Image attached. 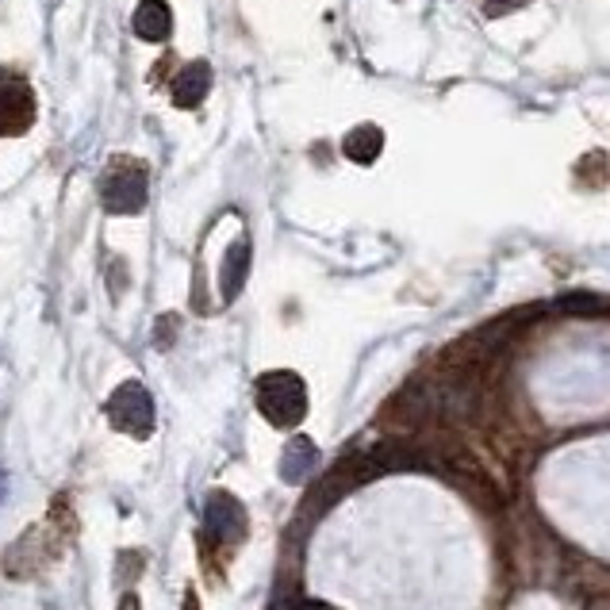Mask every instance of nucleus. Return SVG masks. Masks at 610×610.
Listing matches in <instances>:
<instances>
[{
    "instance_id": "nucleus-1",
    "label": "nucleus",
    "mask_w": 610,
    "mask_h": 610,
    "mask_svg": "<svg viewBox=\"0 0 610 610\" xmlns=\"http://www.w3.org/2000/svg\"><path fill=\"white\" fill-rule=\"evenodd\" d=\"M258 411L280 431H292L308 415V389L296 373L273 369V373L258 376Z\"/></svg>"
},
{
    "instance_id": "nucleus-2",
    "label": "nucleus",
    "mask_w": 610,
    "mask_h": 610,
    "mask_svg": "<svg viewBox=\"0 0 610 610\" xmlns=\"http://www.w3.org/2000/svg\"><path fill=\"white\" fill-rule=\"evenodd\" d=\"M151 196L146 166L135 158H112V166L101 177V200L108 216H138Z\"/></svg>"
},
{
    "instance_id": "nucleus-3",
    "label": "nucleus",
    "mask_w": 610,
    "mask_h": 610,
    "mask_svg": "<svg viewBox=\"0 0 610 610\" xmlns=\"http://www.w3.org/2000/svg\"><path fill=\"white\" fill-rule=\"evenodd\" d=\"M35 89L12 70H0V138L23 135L35 123Z\"/></svg>"
},
{
    "instance_id": "nucleus-4",
    "label": "nucleus",
    "mask_w": 610,
    "mask_h": 610,
    "mask_svg": "<svg viewBox=\"0 0 610 610\" xmlns=\"http://www.w3.org/2000/svg\"><path fill=\"white\" fill-rule=\"evenodd\" d=\"M108 418L115 431L135 434V438H151L154 431V400L138 381H127L112 392L108 400Z\"/></svg>"
},
{
    "instance_id": "nucleus-5",
    "label": "nucleus",
    "mask_w": 610,
    "mask_h": 610,
    "mask_svg": "<svg viewBox=\"0 0 610 610\" xmlns=\"http://www.w3.org/2000/svg\"><path fill=\"white\" fill-rule=\"evenodd\" d=\"M204 534L216 546H238L246 538V510L242 503L227 492H211L208 507H204Z\"/></svg>"
},
{
    "instance_id": "nucleus-6",
    "label": "nucleus",
    "mask_w": 610,
    "mask_h": 610,
    "mask_svg": "<svg viewBox=\"0 0 610 610\" xmlns=\"http://www.w3.org/2000/svg\"><path fill=\"white\" fill-rule=\"evenodd\" d=\"M250 238H238L227 254H223V266H219V292H223V303H235L238 292H242L246 277H250Z\"/></svg>"
},
{
    "instance_id": "nucleus-7",
    "label": "nucleus",
    "mask_w": 610,
    "mask_h": 610,
    "mask_svg": "<svg viewBox=\"0 0 610 610\" xmlns=\"http://www.w3.org/2000/svg\"><path fill=\"white\" fill-rule=\"evenodd\" d=\"M211 93V65L208 62H188L173 81V104L177 108H200L204 96Z\"/></svg>"
},
{
    "instance_id": "nucleus-8",
    "label": "nucleus",
    "mask_w": 610,
    "mask_h": 610,
    "mask_svg": "<svg viewBox=\"0 0 610 610\" xmlns=\"http://www.w3.org/2000/svg\"><path fill=\"white\" fill-rule=\"evenodd\" d=\"M131 23H135V35L146 39V43H166L173 35V8L166 0H143Z\"/></svg>"
},
{
    "instance_id": "nucleus-9",
    "label": "nucleus",
    "mask_w": 610,
    "mask_h": 610,
    "mask_svg": "<svg viewBox=\"0 0 610 610\" xmlns=\"http://www.w3.org/2000/svg\"><path fill=\"white\" fill-rule=\"evenodd\" d=\"M319 461V445L311 438H292L285 445V457H280V480L285 484H303L311 476V468H316Z\"/></svg>"
},
{
    "instance_id": "nucleus-10",
    "label": "nucleus",
    "mask_w": 610,
    "mask_h": 610,
    "mask_svg": "<svg viewBox=\"0 0 610 610\" xmlns=\"http://www.w3.org/2000/svg\"><path fill=\"white\" fill-rule=\"evenodd\" d=\"M384 151V131L376 127V123H361V127H353L350 135L342 138V154L350 162H358V166H373L376 158H381Z\"/></svg>"
},
{
    "instance_id": "nucleus-11",
    "label": "nucleus",
    "mask_w": 610,
    "mask_h": 610,
    "mask_svg": "<svg viewBox=\"0 0 610 610\" xmlns=\"http://www.w3.org/2000/svg\"><path fill=\"white\" fill-rule=\"evenodd\" d=\"M560 311H603V296H583V292H576L572 300H560L557 303Z\"/></svg>"
},
{
    "instance_id": "nucleus-12",
    "label": "nucleus",
    "mask_w": 610,
    "mask_h": 610,
    "mask_svg": "<svg viewBox=\"0 0 610 610\" xmlns=\"http://www.w3.org/2000/svg\"><path fill=\"white\" fill-rule=\"evenodd\" d=\"M480 4L488 15H507V12H515V8L530 4V0H480Z\"/></svg>"
},
{
    "instance_id": "nucleus-13",
    "label": "nucleus",
    "mask_w": 610,
    "mask_h": 610,
    "mask_svg": "<svg viewBox=\"0 0 610 610\" xmlns=\"http://www.w3.org/2000/svg\"><path fill=\"white\" fill-rule=\"evenodd\" d=\"M4 488H8V480H4V473H0V496H4Z\"/></svg>"
}]
</instances>
